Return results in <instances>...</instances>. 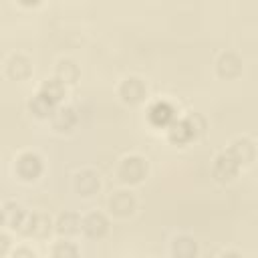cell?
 Masks as SVG:
<instances>
[{"mask_svg":"<svg viewBox=\"0 0 258 258\" xmlns=\"http://www.w3.org/2000/svg\"><path fill=\"white\" fill-rule=\"evenodd\" d=\"M145 173H147V163L141 157H127V159H123V163L119 167V175L127 183H135V181L143 179Z\"/></svg>","mask_w":258,"mask_h":258,"instance_id":"cell-1","label":"cell"},{"mask_svg":"<svg viewBox=\"0 0 258 258\" xmlns=\"http://www.w3.org/2000/svg\"><path fill=\"white\" fill-rule=\"evenodd\" d=\"M16 171L24 179H34L42 171V161H40V157L36 153H30V151L22 153L18 157V161H16Z\"/></svg>","mask_w":258,"mask_h":258,"instance_id":"cell-2","label":"cell"},{"mask_svg":"<svg viewBox=\"0 0 258 258\" xmlns=\"http://www.w3.org/2000/svg\"><path fill=\"white\" fill-rule=\"evenodd\" d=\"M238 161L226 151V153H220L216 163H214V175L218 181H230L236 173H238Z\"/></svg>","mask_w":258,"mask_h":258,"instance_id":"cell-3","label":"cell"},{"mask_svg":"<svg viewBox=\"0 0 258 258\" xmlns=\"http://www.w3.org/2000/svg\"><path fill=\"white\" fill-rule=\"evenodd\" d=\"M109 230V220L101 212H93L83 220V232L89 238H101Z\"/></svg>","mask_w":258,"mask_h":258,"instance_id":"cell-4","label":"cell"},{"mask_svg":"<svg viewBox=\"0 0 258 258\" xmlns=\"http://www.w3.org/2000/svg\"><path fill=\"white\" fill-rule=\"evenodd\" d=\"M242 73V58L236 52H224L218 60V75L224 79H234Z\"/></svg>","mask_w":258,"mask_h":258,"instance_id":"cell-5","label":"cell"},{"mask_svg":"<svg viewBox=\"0 0 258 258\" xmlns=\"http://www.w3.org/2000/svg\"><path fill=\"white\" fill-rule=\"evenodd\" d=\"M196 135V127H194V119H179L173 121L169 125V139L175 143H185Z\"/></svg>","mask_w":258,"mask_h":258,"instance_id":"cell-6","label":"cell"},{"mask_svg":"<svg viewBox=\"0 0 258 258\" xmlns=\"http://www.w3.org/2000/svg\"><path fill=\"white\" fill-rule=\"evenodd\" d=\"M121 97L127 103H139L145 97V85L139 79L131 77V79L123 81V85H121Z\"/></svg>","mask_w":258,"mask_h":258,"instance_id":"cell-7","label":"cell"},{"mask_svg":"<svg viewBox=\"0 0 258 258\" xmlns=\"http://www.w3.org/2000/svg\"><path fill=\"white\" fill-rule=\"evenodd\" d=\"M75 187H77V191H79L81 196H91V194H95V191L99 189V177H97V173H95V171H89V169L79 171L77 177H75Z\"/></svg>","mask_w":258,"mask_h":258,"instance_id":"cell-8","label":"cell"},{"mask_svg":"<svg viewBox=\"0 0 258 258\" xmlns=\"http://www.w3.org/2000/svg\"><path fill=\"white\" fill-rule=\"evenodd\" d=\"M228 153L238 161V165L242 163H250L254 159V143L250 139H238L234 141V145L228 149Z\"/></svg>","mask_w":258,"mask_h":258,"instance_id":"cell-9","label":"cell"},{"mask_svg":"<svg viewBox=\"0 0 258 258\" xmlns=\"http://www.w3.org/2000/svg\"><path fill=\"white\" fill-rule=\"evenodd\" d=\"M109 206H111L113 214H117V216H129L133 212V208H135V200H133V196L129 191H117L111 198Z\"/></svg>","mask_w":258,"mask_h":258,"instance_id":"cell-10","label":"cell"},{"mask_svg":"<svg viewBox=\"0 0 258 258\" xmlns=\"http://www.w3.org/2000/svg\"><path fill=\"white\" fill-rule=\"evenodd\" d=\"M26 226H28V228H24L26 234H32V236L42 238V236H46V234L50 232V226H52V224H50V218H48L46 214H32V216L28 218Z\"/></svg>","mask_w":258,"mask_h":258,"instance_id":"cell-11","label":"cell"},{"mask_svg":"<svg viewBox=\"0 0 258 258\" xmlns=\"http://www.w3.org/2000/svg\"><path fill=\"white\" fill-rule=\"evenodd\" d=\"M171 119H173V109H171V105L159 101V103H153V105L149 107V121H151L153 125H167Z\"/></svg>","mask_w":258,"mask_h":258,"instance_id":"cell-12","label":"cell"},{"mask_svg":"<svg viewBox=\"0 0 258 258\" xmlns=\"http://www.w3.org/2000/svg\"><path fill=\"white\" fill-rule=\"evenodd\" d=\"M77 123V113L71 107H60L52 113V125L58 131H69Z\"/></svg>","mask_w":258,"mask_h":258,"instance_id":"cell-13","label":"cell"},{"mask_svg":"<svg viewBox=\"0 0 258 258\" xmlns=\"http://www.w3.org/2000/svg\"><path fill=\"white\" fill-rule=\"evenodd\" d=\"M171 252L175 258H194L198 254V244L187 236H179L173 240Z\"/></svg>","mask_w":258,"mask_h":258,"instance_id":"cell-14","label":"cell"},{"mask_svg":"<svg viewBox=\"0 0 258 258\" xmlns=\"http://www.w3.org/2000/svg\"><path fill=\"white\" fill-rule=\"evenodd\" d=\"M8 75L16 81L20 79H26L30 75V60L22 54H14L10 60H8Z\"/></svg>","mask_w":258,"mask_h":258,"instance_id":"cell-15","label":"cell"},{"mask_svg":"<svg viewBox=\"0 0 258 258\" xmlns=\"http://www.w3.org/2000/svg\"><path fill=\"white\" fill-rule=\"evenodd\" d=\"M30 111L36 115V117H48L54 113V103L50 99H46L42 93H38L36 97H32V101L28 103Z\"/></svg>","mask_w":258,"mask_h":258,"instance_id":"cell-16","label":"cell"},{"mask_svg":"<svg viewBox=\"0 0 258 258\" xmlns=\"http://www.w3.org/2000/svg\"><path fill=\"white\" fill-rule=\"evenodd\" d=\"M56 79L60 83H75L79 79V67L73 60H69V58L60 60L56 64Z\"/></svg>","mask_w":258,"mask_h":258,"instance_id":"cell-17","label":"cell"},{"mask_svg":"<svg viewBox=\"0 0 258 258\" xmlns=\"http://www.w3.org/2000/svg\"><path fill=\"white\" fill-rule=\"evenodd\" d=\"M40 93L46 97V99H50L54 105L64 97V85L58 81V79H48V81H44L42 83V89H40Z\"/></svg>","mask_w":258,"mask_h":258,"instance_id":"cell-18","label":"cell"},{"mask_svg":"<svg viewBox=\"0 0 258 258\" xmlns=\"http://www.w3.org/2000/svg\"><path fill=\"white\" fill-rule=\"evenodd\" d=\"M81 222H79V216L73 214V212H64L58 216V222H56V230L60 234H75L79 230Z\"/></svg>","mask_w":258,"mask_h":258,"instance_id":"cell-19","label":"cell"},{"mask_svg":"<svg viewBox=\"0 0 258 258\" xmlns=\"http://www.w3.org/2000/svg\"><path fill=\"white\" fill-rule=\"evenodd\" d=\"M6 216H8V224L12 228H20L22 226V220H24V212L18 204H8L6 206Z\"/></svg>","mask_w":258,"mask_h":258,"instance_id":"cell-20","label":"cell"},{"mask_svg":"<svg viewBox=\"0 0 258 258\" xmlns=\"http://www.w3.org/2000/svg\"><path fill=\"white\" fill-rule=\"evenodd\" d=\"M52 258H77V248L71 242H58L52 248Z\"/></svg>","mask_w":258,"mask_h":258,"instance_id":"cell-21","label":"cell"},{"mask_svg":"<svg viewBox=\"0 0 258 258\" xmlns=\"http://www.w3.org/2000/svg\"><path fill=\"white\" fill-rule=\"evenodd\" d=\"M12 258H34V254L28 248H18V250H14Z\"/></svg>","mask_w":258,"mask_h":258,"instance_id":"cell-22","label":"cell"},{"mask_svg":"<svg viewBox=\"0 0 258 258\" xmlns=\"http://www.w3.org/2000/svg\"><path fill=\"white\" fill-rule=\"evenodd\" d=\"M8 246H10V240H8V236L6 234H0V256L8 250Z\"/></svg>","mask_w":258,"mask_h":258,"instance_id":"cell-23","label":"cell"},{"mask_svg":"<svg viewBox=\"0 0 258 258\" xmlns=\"http://www.w3.org/2000/svg\"><path fill=\"white\" fill-rule=\"evenodd\" d=\"M222 258H242V256H240L238 252H228V254H224Z\"/></svg>","mask_w":258,"mask_h":258,"instance_id":"cell-24","label":"cell"},{"mask_svg":"<svg viewBox=\"0 0 258 258\" xmlns=\"http://www.w3.org/2000/svg\"><path fill=\"white\" fill-rule=\"evenodd\" d=\"M2 222H4V214L0 212V226H2Z\"/></svg>","mask_w":258,"mask_h":258,"instance_id":"cell-25","label":"cell"}]
</instances>
